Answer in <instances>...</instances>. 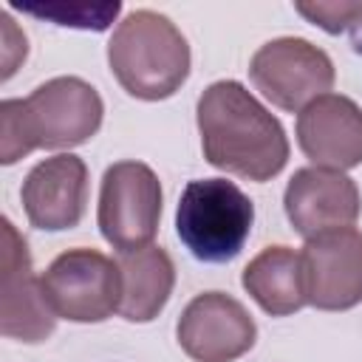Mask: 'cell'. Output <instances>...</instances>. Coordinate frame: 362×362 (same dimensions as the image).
I'll return each instance as SVG.
<instances>
[{"mask_svg": "<svg viewBox=\"0 0 362 362\" xmlns=\"http://www.w3.org/2000/svg\"><path fill=\"white\" fill-rule=\"evenodd\" d=\"M175 337L192 362H235L252 351L257 325L232 294L204 291L184 305Z\"/></svg>", "mask_w": 362, "mask_h": 362, "instance_id": "9c48e42d", "label": "cell"}, {"mask_svg": "<svg viewBox=\"0 0 362 362\" xmlns=\"http://www.w3.org/2000/svg\"><path fill=\"white\" fill-rule=\"evenodd\" d=\"M57 314L34 274L25 238L17 226L0 221V334L28 345L45 342L57 328Z\"/></svg>", "mask_w": 362, "mask_h": 362, "instance_id": "ba28073f", "label": "cell"}, {"mask_svg": "<svg viewBox=\"0 0 362 362\" xmlns=\"http://www.w3.org/2000/svg\"><path fill=\"white\" fill-rule=\"evenodd\" d=\"M283 209L300 238L354 226L362 212L359 187L348 173L325 167H300L286 184Z\"/></svg>", "mask_w": 362, "mask_h": 362, "instance_id": "8fae6325", "label": "cell"}, {"mask_svg": "<svg viewBox=\"0 0 362 362\" xmlns=\"http://www.w3.org/2000/svg\"><path fill=\"white\" fill-rule=\"evenodd\" d=\"M0 23H3V48H0V59H3V82L14 76V71L20 68V62L25 59L28 54V40L25 34L17 28V23L11 20L8 11L0 14Z\"/></svg>", "mask_w": 362, "mask_h": 362, "instance_id": "ac0fdd59", "label": "cell"}, {"mask_svg": "<svg viewBox=\"0 0 362 362\" xmlns=\"http://www.w3.org/2000/svg\"><path fill=\"white\" fill-rule=\"evenodd\" d=\"M252 85L280 110L300 113L308 102L331 93L337 71L331 57L305 37L263 42L249 62Z\"/></svg>", "mask_w": 362, "mask_h": 362, "instance_id": "52a82bcc", "label": "cell"}, {"mask_svg": "<svg viewBox=\"0 0 362 362\" xmlns=\"http://www.w3.org/2000/svg\"><path fill=\"white\" fill-rule=\"evenodd\" d=\"M25 11L37 14V17H51L57 20V25H76V28H93V31H102L113 23V17L122 11L119 3H99V6H65V3H57V6H28Z\"/></svg>", "mask_w": 362, "mask_h": 362, "instance_id": "e0dca14e", "label": "cell"}, {"mask_svg": "<svg viewBox=\"0 0 362 362\" xmlns=\"http://www.w3.org/2000/svg\"><path fill=\"white\" fill-rule=\"evenodd\" d=\"M31 226L42 232L74 229L88 204V167L74 153H57L37 161L20 189Z\"/></svg>", "mask_w": 362, "mask_h": 362, "instance_id": "4fadbf2b", "label": "cell"}, {"mask_svg": "<svg viewBox=\"0 0 362 362\" xmlns=\"http://www.w3.org/2000/svg\"><path fill=\"white\" fill-rule=\"evenodd\" d=\"M107 65L130 96L161 102L187 82L192 54L187 37L167 14L133 8L107 40Z\"/></svg>", "mask_w": 362, "mask_h": 362, "instance_id": "3957f363", "label": "cell"}, {"mask_svg": "<svg viewBox=\"0 0 362 362\" xmlns=\"http://www.w3.org/2000/svg\"><path fill=\"white\" fill-rule=\"evenodd\" d=\"M116 263L122 272L119 317L127 322L156 320L175 288V263L170 252L150 243L136 252H119Z\"/></svg>", "mask_w": 362, "mask_h": 362, "instance_id": "9a60e30c", "label": "cell"}, {"mask_svg": "<svg viewBox=\"0 0 362 362\" xmlns=\"http://www.w3.org/2000/svg\"><path fill=\"white\" fill-rule=\"evenodd\" d=\"M161 181L144 161L124 158L105 170L99 184L96 223L102 238L119 252H136L153 243L161 221Z\"/></svg>", "mask_w": 362, "mask_h": 362, "instance_id": "5b68a950", "label": "cell"}, {"mask_svg": "<svg viewBox=\"0 0 362 362\" xmlns=\"http://www.w3.org/2000/svg\"><path fill=\"white\" fill-rule=\"evenodd\" d=\"M294 11L328 34H345V31L362 25V3L311 0V3H294Z\"/></svg>", "mask_w": 362, "mask_h": 362, "instance_id": "2e32d148", "label": "cell"}, {"mask_svg": "<svg viewBox=\"0 0 362 362\" xmlns=\"http://www.w3.org/2000/svg\"><path fill=\"white\" fill-rule=\"evenodd\" d=\"M204 158L232 175L263 184L288 164V136L280 119L238 79L212 82L195 105Z\"/></svg>", "mask_w": 362, "mask_h": 362, "instance_id": "6da1fadb", "label": "cell"}, {"mask_svg": "<svg viewBox=\"0 0 362 362\" xmlns=\"http://www.w3.org/2000/svg\"><path fill=\"white\" fill-rule=\"evenodd\" d=\"M303 272L308 305L320 311H348L362 303V229L342 226L303 243Z\"/></svg>", "mask_w": 362, "mask_h": 362, "instance_id": "30bf717a", "label": "cell"}, {"mask_svg": "<svg viewBox=\"0 0 362 362\" xmlns=\"http://www.w3.org/2000/svg\"><path fill=\"white\" fill-rule=\"evenodd\" d=\"M297 144L311 167L354 170L362 164V107L345 93H322L297 113Z\"/></svg>", "mask_w": 362, "mask_h": 362, "instance_id": "7c38bea8", "label": "cell"}, {"mask_svg": "<svg viewBox=\"0 0 362 362\" xmlns=\"http://www.w3.org/2000/svg\"><path fill=\"white\" fill-rule=\"evenodd\" d=\"M240 283L246 294L272 317H288L308 305L303 255L291 246H266L243 269Z\"/></svg>", "mask_w": 362, "mask_h": 362, "instance_id": "5bb4252c", "label": "cell"}, {"mask_svg": "<svg viewBox=\"0 0 362 362\" xmlns=\"http://www.w3.org/2000/svg\"><path fill=\"white\" fill-rule=\"evenodd\" d=\"M48 305L68 322H105L119 314L122 272L113 257L99 249L76 246L57 255L40 274Z\"/></svg>", "mask_w": 362, "mask_h": 362, "instance_id": "8992f818", "label": "cell"}, {"mask_svg": "<svg viewBox=\"0 0 362 362\" xmlns=\"http://www.w3.org/2000/svg\"><path fill=\"white\" fill-rule=\"evenodd\" d=\"M255 204L229 178H195L175 209V235L201 263H229L252 235Z\"/></svg>", "mask_w": 362, "mask_h": 362, "instance_id": "277c9868", "label": "cell"}, {"mask_svg": "<svg viewBox=\"0 0 362 362\" xmlns=\"http://www.w3.org/2000/svg\"><path fill=\"white\" fill-rule=\"evenodd\" d=\"M105 102L82 76H54L25 99L0 102V164L11 167L34 150H71L96 136Z\"/></svg>", "mask_w": 362, "mask_h": 362, "instance_id": "7a4b0ae2", "label": "cell"}]
</instances>
